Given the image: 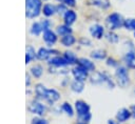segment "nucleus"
<instances>
[{"instance_id": "nucleus-1", "label": "nucleus", "mask_w": 135, "mask_h": 124, "mask_svg": "<svg viewBox=\"0 0 135 124\" xmlns=\"http://www.w3.org/2000/svg\"><path fill=\"white\" fill-rule=\"evenodd\" d=\"M75 108L78 115V118L81 122L88 123L91 120V112H90V106L88 103H85L82 100H78L75 102Z\"/></svg>"}, {"instance_id": "nucleus-2", "label": "nucleus", "mask_w": 135, "mask_h": 124, "mask_svg": "<svg viewBox=\"0 0 135 124\" xmlns=\"http://www.w3.org/2000/svg\"><path fill=\"white\" fill-rule=\"evenodd\" d=\"M25 8H26V17L35 18L40 14L41 9V1L40 0H25Z\"/></svg>"}, {"instance_id": "nucleus-3", "label": "nucleus", "mask_w": 135, "mask_h": 124, "mask_svg": "<svg viewBox=\"0 0 135 124\" xmlns=\"http://www.w3.org/2000/svg\"><path fill=\"white\" fill-rule=\"evenodd\" d=\"M107 25L110 28V30H114L117 28H120L121 26H123L124 23V19L122 18V16L118 13H112L107 17Z\"/></svg>"}, {"instance_id": "nucleus-4", "label": "nucleus", "mask_w": 135, "mask_h": 124, "mask_svg": "<svg viewBox=\"0 0 135 124\" xmlns=\"http://www.w3.org/2000/svg\"><path fill=\"white\" fill-rule=\"evenodd\" d=\"M115 77H116L117 84L120 87H126L130 82L129 73L124 66H117V69L115 71Z\"/></svg>"}, {"instance_id": "nucleus-5", "label": "nucleus", "mask_w": 135, "mask_h": 124, "mask_svg": "<svg viewBox=\"0 0 135 124\" xmlns=\"http://www.w3.org/2000/svg\"><path fill=\"white\" fill-rule=\"evenodd\" d=\"M123 61L129 68L135 69V48L132 43L130 45V49L123 56Z\"/></svg>"}, {"instance_id": "nucleus-6", "label": "nucleus", "mask_w": 135, "mask_h": 124, "mask_svg": "<svg viewBox=\"0 0 135 124\" xmlns=\"http://www.w3.org/2000/svg\"><path fill=\"white\" fill-rule=\"evenodd\" d=\"M72 74L75 78V80L77 81H84L88 78V70H85L84 68H82L81 66L77 65L76 67H74L72 69Z\"/></svg>"}, {"instance_id": "nucleus-7", "label": "nucleus", "mask_w": 135, "mask_h": 124, "mask_svg": "<svg viewBox=\"0 0 135 124\" xmlns=\"http://www.w3.org/2000/svg\"><path fill=\"white\" fill-rule=\"evenodd\" d=\"M131 117H132V112L128 108H121L116 113V120L119 123H123V122L128 121Z\"/></svg>"}, {"instance_id": "nucleus-8", "label": "nucleus", "mask_w": 135, "mask_h": 124, "mask_svg": "<svg viewBox=\"0 0 135 124\" xmlns=\"http://www.w3.org/2000/svg\"><path fill=\"white\" fill-rule=\"evenodd\" d=\"M90 33H91L92 37H94L96 39H101L104 34V28L99 24H94L90 27Z\"/></svg>"}, {"instance_id": "nucleus-9", "label": "nucleus", "mask_w": 135, "mask_h": 124, "mask_svg": "<svg viewBox=\"0 0 135 124\" xmlns=\"http://www.w3.org/2000/svg\"><path fill=\"white\" fill-rule=\"evenodd\" d=\"M77 65L81 66L82 68H84L85 70L88 71H93L95 69V65L93 62H91L89 59H85V58H80L77 60Z\"/></svg>"}, {"instance_id": "nucleus-10", "label": "nucleus", "mask_w": 135, "mask_h": 124, "mask_svg": "<svg viewBox=\"0 0 135 124\" xmlns=\"http://www.w3.org/2000/svg\"><path fill=\"white\" fill-rule=\"evenodd\" d=\"M30 111L31 112H33V113H36V115H39V116H42L43 113H44V111H45V107L41 104V103H39V102H33L31 105H30Z\"/></svg>"}, {"instance_id": "nucleus-11", "label": "nucleus", "mask_w": 135, "mask_h": 124, "mask_svg": "<svg viewBox=\"0 0 135 124\" xmlns=\"http://www.w3.org/2000/svg\"><path fill=\"white\" fill-rule=\"evenodd\" d=\"M43 39L49 45H52L56 42L57 36L54 32H52L51 29H47V30H44V33H43Z\"/></svg>"}, {"instance_id": "nucleus-12", "label": "nucleus", "mask_w": 135, "mask_h": 124, "mask_svg": "<svg viewBox=\"0 0 135 124\" xmlns=\"http://www.w3.org/2000/svg\"><path fill=\"white\" fill-rule=\"evenodd\" d=\"M63 18H64V23L70 26L71 24H73V23L75 22V20H76V18H77V15H76V13H75L74 11H68V12L64 14Z\"/></svg>"}, {"instance_id": "nucleus-13", "label": "nucleus", "mask_w": 135, "mask_h": 124, "mask_svg": "<svg viewBox=\"0 0 135 124\" xmlns=\"http://www.w3.org/2000/svg\"><path fill=\"white\" fill-rule=\"evenodd\" d=\"M53 53H57V51H56V50L46 49V48H44V47H41V48L38 50V53H37V57H38V59H40V60H46Z\"/></svg>"}, {"instance_id": "nucleus-14", "label": "nucleus", "mask_w": 135, "mask_h": 124, "mask_svg": "<svg viewBox=\"0 0 135 124\" xmlns=\"http://www.w3.org/2000/svg\"><path fill=\"white\" fill-rule=\"evenodd\" d=\"M50 64L53 65V66H56V67H62L64 65H66V61L64 60L63 57H54L50 60Z\"/></svg>"}, {"instance_id": "nucleus-15", "label": "nucleus", "mask_w": 135, "mask_h": 124, "mask_svg": "<svg viewBox=\"0 0 135 124\" xmlns=\"http://www.w3.org/2000/svg\"><path fill=\"white\" fill-rule=\"evenodd\" d=\"M59 99H60V94L57 90H55V89H47V96H46L45 100H47L50 103H53V102H55V101H57Z\"/></svg>"}, {"instance_id": "nucleus-16", "label": "nucleus", "mask_w": 135, "mask_h": 124, "mask_svg": "<svg viewBox=\"0 0 135 124\" xmlns=\"http://www.w3.org/2000/svg\"><path fill=\"white\" fill-rule=\"evenodd\" d=\"M35 92H36V95H37L38 98L46 99V96H47V89H46L42 84H38V85H36V87H35Z\"/></svg>"}, {"instance_id": "nucleus-17", "label": "nucleus", "mask_w": 135, "mask_h": 124, "mask_svg": "<svg viewBox=\"0 0 135 124\" xmlns=\"http://www.w3.org/2000/svg\"><path fill=\"white\" fill-rule=\"evenodd\" d=\"M91 57L93 59H97V60H102L107 57V53L105 50L103 49H96V50H93L92 54H91Z\"/></svg>"}, {"instance_id": "nucleus-18", "label": "nucleus", "mask_w": 135, "mask_h": 124, "mask_svg": "<svg viewBox=\"0 0 135 124\" xmlns=\"http://www.w3.org/2000/svg\"><path fill=\"white\" fill-rule=\"evenodd\" d=\"M63 58H64V60L66 61V63L68 64H74V63H77V58H76V56L72 53V51H65L64 53V55H63Z\"/></svg>"}, {"instance_id": "nucleus-19", "label": "nucleus", "mask_w": 135, "mask_h": 124, "mask_svg": "<svg viewBox=\"0 0 135 124\" xmlns=\"http://www.w3.org/2000/svg\"><path fill=\"white\" fill-rule=\"evenodd\" d=\"M72 33V29L69 25L64 24V25H59L57 27V34L58 35H61V36H66V35H70Z\"/></svg>"}, {"instance_id": "nucleus-20", "label": "nucleus", "mask_w": 135, "mask_h": 124, "mask_svg": "<svg viewBox=\"0 0 135 124\" xmlns=\"http://www.w3.org/2000/svg\"><path fill=\"white\" fill-rule=\"evenodd\" d=\"M76 39L70 34V35H66V36H63L62 39H61V43L64 45V46H72L74 43H75Z\"/></svg>"}, {"instance_id": "nucleus-21", "label": "nucleus", "mask_w": 135, "mask_h": 124, "mask_svg": "<svg viewBox=\"0 0 135 124\" xmlns=\"http://www.w3.org/2000/svg\"><path fill=\"white\" fill-rule=\"evenodd\" d=\"M83 87H84V85H83V82H82V81H77V80H75V81L71 84V88H72V90L75 91V92H81V91L83 90Z\"/></svg>"}, {"instance_id": "nucleus-22", "label": "nucleus", "mask_w": 135, "mask_h": 124, "mask_svg": "<svg viewBox=\"0 0 135 124\" xmlns=\"http://www.w3.org/2000/svg\"><path fill=\"white\" fill-rule=\"evenodd\" d=\"M55 12H57V8H56L54 5H52V4H45V5L43 6V14H44L46 17H50V16L54 15Z\"/></svg>"}, {"instance_id": "nucleus-23", "label": "nucleus", "mask_w": 135, "mask_h": 124, "mask_svg": "<svg viewBox=\"0 0 135 124\" xmlns=\"http://www.w3.org/2000/svg\"><path fill=\"white\" fill-rule=\"evenodd\" d=\"M123 27L129 29V30H134L135 32V19H133V18L126 19L124 23H123Z\"/></svg>"}, {"instance_id": "nucleus-24", "label": "nucleus", "mask_w": 135, "mask_h": 124, "mask_svg": "<svg viewBox=\"0 0 135 124\" xmlns=\"http://www.w3.org/2000/svg\"><path fill=\"white\" fill-rule=\"evenodd\" d=\"M91 3L96 6H99L101 8H108L110 6L109 0H91Z\"/></svg>"}, {"instance_id": "nucleus-25", "label": "nucleus", "mask_w": 135, "mask_h": 124, "mask_svg": "<svg viewBox=\"0 0 135 124\" xmlns=\"http://www.w3.org/2000/svg\"><path fill=\"white\" fill-rule=\"evenodd\" d=\"M41 30H43V28H42V24L41 23H39V22H35V23H33V25H32V28H31V33L33 34V35H39L40 33H41Z\"/></svg>"}, {"instance_id": "nucleus-26", "label": "nucleus", "mask_w": 135, "mask_h": 124, "mask_svg": "<svg viewBox=\"0 0 135 124\" xmlns=\"http://www.w3.org/2000/svg\"><path fill=\"white\" fill-rule=\"evenodd\" d=\"M105 37H107V40H108L109 42H111V43H117L118 40H119L118 35L115 34L114 32H111V30H110L109 33H107Z\"/></svg>"}, {"instance_id": "nucleus-27", "label": "nucleus", "mask_w": 135, "mask_h": 124, "mask_svg": "<svg viewBox=\"0 0 135 124\" xmlns=\"http://www.w3.org/2000/svg\"><path fill=\"white\" fill-rule=\"evenodd\" d=\"M42 71H43V69H42V67L40 65H35V66H33L31 68V73L35 78H39L42 75Z\"/></svg>"}, {"instance_id": "nucleus-28", "label": "nucleus", "mask_w": 135, "mask_h": 124, "mask_svg": "<svg viewBox=\"0 0 135 124\" xmlns=\"http://www.w3.org/2000/svg\"><path fill=\"white\" fill-rule=\"evenodd\" d=\"M34 57H35V51L31 46H28L27 47V51H26V56H25V62L28 63Z\"/></svg>"}, {"instance_id": "nucleus-29", "label": "nucleus", "mask_w": 135, "mask_h": 124, "mask_svg": "<svg viewBox=\"0 0 135 124\" xmlns=\"http://www.w3.org/2000/svg\"><path fill=\"white\" fill-rule=\"evenodd\" d=\"M62 109H63L70 117L73 116V108H72V106H71L69 103H66V102L63 103V104H62Z\"/></svg>"}, {"instance_id": "nucleus-30", "label": "nucleus", "mask_w": 135, "mask_h": 124, "mask_svg": "<svg viewBox=\"0 0 135 124\" xmlns=\"http://www.w3.org/2000/svg\"><path fill=\"white\" fill-rule=\"evenodd\" d=\"M107 65L112 66V67H116V66H118V63H117V61H116L115 59H113V58H108V60H107Z\"/></svg>"}, {"instance_id": "nucleus-31", "label": "nucleus", "mask_w": 135, "mask_h": 124, "mask_svg": "<svg viewBox=\"0 0 135 124\" xmlns=\"http://www.w3.org/2000/svg\"><path fill=\"white\" fill-rule=\"evenodd\" d=\"M58 1H60L62 4L69 5V6H75V4H76V0H58Z\"/></svg>"}, {"instance_id": "nucleus-32", "label": "nucleus", "mask_w": 135, "mask_h": 124, "mask_svg": "<svg viewBox=\"0 0 135 124\" xmlns=\"http://www.w3.org/2000/svg\"><path fill=\"white\" fill-rule=\"evenodd\" d=\"M41 24H42L43 30H47L50 28V26H51V22L49 20H43V22H41Z\"/></svg>"}, {"instance_id": "nucleus-33", "label": "nucleus", "mask_w": 135, "mask_h": 124, "mask_svg": "<svg viewBox=\"0 0 135 124\" xmlns=\"http://www.w3.org/2000/svg\"><path fill=\"white\" fill-rule=\"evenodd\" d=\"M32 124H49V123H47L45 120H43V119H39V118H36V119H34V120H33Z\"/></svg>"}, {"instance_id": "nucleus-34", "label": "nucleus", "mask_w": 135, "mask_h": 124, "mask_svg": "<svg viewBox=\"0 0 135 124\" xmlns=\"http://www.w3.org/2000/svg\"><path fill=\"white\" fill-rule=\"evenodd\" d=\"M80 43H81V44H88V46L91 45V42H90L88 39H85V38H82V39L80 40Z\"/></svg>"}, {"instance_id": "nucleus-35", "label": "nucleus", "mask_w": 135, "mask_h": 124, "mask_svg": "<svg viewBox=\"0 0 135 124\" xmlns=\"http://www.w3.org/2000/svg\"><path fill=\"white\" fill-rule=\"evenodd\" d=\"M130 110H131V112H132V117L135 119V105H132V106L130 107Z\"/></svg>"}, {"instance_id": "nucleus-36", "label": "nucleus", "mask_w": 135, "mask_h": 124, "mask_svg": "<svg viewBox=\"0 0 135 124\" xmlns=\"http://www.w3.org/2000/svg\"><path fill=\"white\" fill-rule=\"evenodd\" d=\"M108 124H119V122H116L114 120H109L108 121Z\"/></svg>"}, {"instance_id": "nucleus-37", "label": "nucleus", "mask_w": 135, "mask_h": 124, "mask_svg": "<svg viewBox=\"0 0 135 124\" xmlns=\"http://www.w3.org/2000/svg\"><path fill=\"white\" fill-rule=\"evenodd\" d=\"M77 124H86V123H85V122H78Z\"/></svg>"}, {"instance_id": "nucleus-38", "label": "nucleus", "mask_w": 135, "mask_h": 124, "mask_svg": "<svg viewBox=\"0 0 135 124\" xmlns=\"http://www.w3.org/2000/svg\"><path fill=\"white\" fill-rule=\"evenodd\" d=\"M134 37H135V32H134Z\"/></svg>"}, {"instance_id": "nucleus-39", "label": "nucleus", "mask_w": 135, "mask_h": 124, "mask_svg": "<svg viewBox=\"0 0 135 124\" xmlns=\"http://www.w3.org/2000/svg\"><path fill=\"white\" fill-rule=\"evenodd\" d=\"M134 94H135V90H134Z\"/></svg>"}]
</instances>
